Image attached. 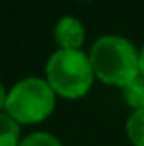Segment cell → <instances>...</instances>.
I'll return each instance as SVG.
<instances>
[{
    "label": "cell",
    "instance_id": "1",
    "mask_svg": "<svg viewBox=\"0 0 144 146\" xmlns=\"http://www.w3.org/2000/svg\"><path fill=\"white\" fill-rule=\"evenodd\" d=\"M89 59L96 80L111 87H126L139 76V50L127 37L102 35L90 44Z\"/></svg>",
    "mask_w": 144,
    "mask_h": 146
},
{
    "label": "cell",
    "instance_id": "2",
    "mask_svg": "<svg viewBox=\"0 0 144 146\" xmlns=\"http://www.w3.org/2000/svg\"><path fill=\"white\" fill-rule=\"evenodd\" d=\"M44 80L57 98L79 100L94 85V70L83 50H54L44 65Z\"/></svg>",
    "mask_w": 144,
    "mask_h": 146
},
{
    "label": "cell",
    "instance_id": "3",
    "mask_svg": "<svg viewBox=\"0 0 144 146\" xmlns=\"http://www.w3.org/2000/svg\"><path fill=\"white\" fill-rule=\"evenodd\" d=\"M57 94L41 76H26L7 89L6 111L20 126H35L52 117Z\"/></svg>",
    "mask_w": 144,
    "mask_h": 146
},
{
    "label": "cell",
    "instance_id": "4",
    "mask_svg": "<svg viewBox=\"0 0 144 146\" xmlns=\"http://www.w3.org/2000/svg\"><path fill=\"white\" fill-rule=\"evenodd\" d=\"M87 39L85 24L74 15H63L54 24V41L61 50H81Z\"/></svg>",
    "mask_w": 144,
    "mask_h": 146
},
{
    "label": "cell",
    "instance_id": "5",
    "mask_svg": "<svg viewBox=\"0 0 144 146\" xmlns=\"http://www.w3.org/2000/svg\"><path fill=\"white\" fill-rule=\"evenodd\" d=\"M22 126L6 111L0 113V146H18L22 141Z\"/></svg>",
    "mask_w": 144,
    "mask_h": 146
},
{
    "label": "cell",
    "instance_id": "6",
    "mask_svg": "<svg viewBox=\"0 0 144 146\" xmlns=\"http://www.w3.org/2000/svg\"><path fill=\"white\" fill-rule=\"evenodd\" d=\"M122 98L131 111L144 109V76L139 74L126 87H122Z\"/></svg>",
    "mask_w": 144,
    "mask_h": 146
},
{
    "label": "cell",
    "instance_id": "7",
    "mask_svg": "<svg viewBox=\"0 0 144 146\" xmlns=\"http://www.w3.org/2000/svg\"><path fill=\"white\" fill-rule=\"evenodd\" d=\"M126 135L133 146H144V109L131 111L126 120Z\"/></svg>",
    "mask_w": 144,
    "mask_h": 146
},
{
    "label": "cell",
    "instance_id": "8",
    "mask_svg": "<svg viewBox=\"0 0 144 146\" xmlns=\"http://www.w3.org/2000/svg\"><path fill=\"white\" fill-rule=\"evenodd\" d=\"M18 146H63V143L48 131H33L22 137Z\"/></svg>",
    "mask_w": 144,
    "mask_h": 146
},
{
    "label": "cell",
    "instance_id": "9",
    "mask_svg": "<svg viewBox=\"0 0 144 146\" xmlns=\"http://www.w3.org/2000/svg\"><path fill=\"white\" fill-rule=\"evenodd\" d=\"M6 100H7V87L4 85V82L0 80V113L6 107Z\"/></svg>",
    "mask_w": 144,
    "mask_h": 146
},
{
    "label": "cell",
    "instance_id": "10",
    "mask_svg": "<svg viewBox=\"0 0 144 146\" xmlns=\"http://www.w3.org/2000/svg\"><path fill=\"white\" fill-rule=\"evenodd\" d=\"M139 74L144 76V44L139 48Z\"/></svg>",
    "mask_w": 144,
    "mask_h": 146
}]
</instances>
